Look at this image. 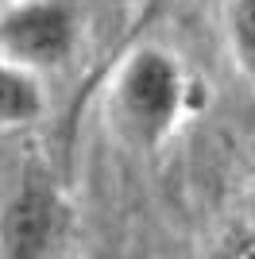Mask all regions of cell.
Instances as JSON below:
<instances>
[{"label": "cell", "mask_w": 255, "mask_h": 259, "mask_svg": "<svg viewBox=\"0 0 255 259\" xmlns=\"http://www.w3.org/2000/svg\"><path fill=\"white\" fill-rule=\"evenodd\" d=\"M47 93H42V77L27 66L12 62L8 54H0V132L27 128L42 116Z\"/></svg>", "instance_id": "4"}, {"label": "cell", "mask_w": 255, "mask_h": 259, "mask_svg": "<svg viewBox=\"0 0 255 259\" xmlns=\"http://www.w3.org/2000/svg\"><path fill=\"white\" fill-rule=\"evenodd\" d=\"M66 197L51 174L27 170L0 205V259H54L66 236Z\"/></svg>", "instance_id": "3"}, {"label": "cell", "mask_w": 255, "mask_h": 259, "mask_svg": "<svg viewBox=\"0 0 255 259\" xmlns=\"http://www.w3.org/2000/svg\"><path fill=\"white\" fill-rule=\"evenodd\" d=\"M224 43L247 85L255 89V0H228L224 4Z\"/></svg>", "instance_id": "5"}, {"label": "cell", "mask_w": 255, "mask_h": 259, "mask_svg": "<svg viewBox=\"0 0 255 259\" xmlns=\"http://www.w3.org/2000/svg\"><path fill=\"white\" fill-rule=\"evenodd\" d=\"M85 39V12L77 0H4L0 54L35 74H54L74 62Z\"/></svg>", "instance_id": "2"}, {"label": "cell", "mask_w": 255, "mask_h": 259, "mask_svg": "<svg viewBox=\"0 0 255 259\" xmlns=\"http://www.w3.org/2000/svg\"><path fill=\"white\" fill-rule=\"evenodd\" d=\"M108 120L139 151H155L182 128L193 108V77L162 43H136L108 77Z\"/></svg>", "instance_id": "1"}, {"label": "cell", "mask_w": 255, "mask_h": 259, "mask_svg": "<svg viewBox=\"0 0 255 259\" xmlns=\"http://www.w3.org/2000/svg\"><path fill=\"white\" fill-rule=\"evenodd\" d=\"M232 259H255V232H251V236H244L240 244H236Z\"/></svg>", "instance_id": "6"}]
</instances>
